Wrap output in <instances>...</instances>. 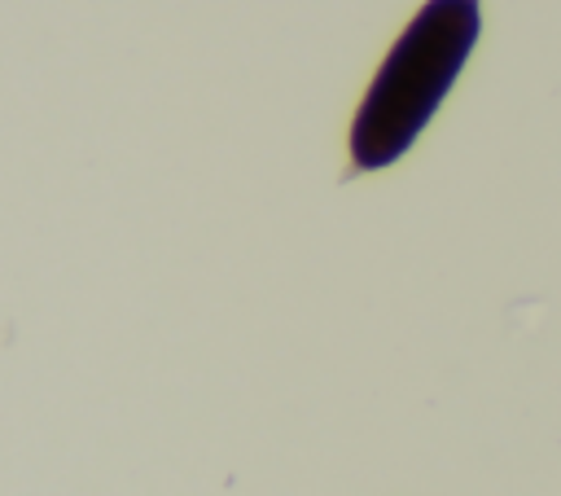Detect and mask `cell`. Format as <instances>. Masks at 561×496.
I'll return each mask as SVG.
<instances>
[{"mask_svg":"<svg viewBox=\"0 0 561 496\" xmlns=\"http://www.w3.org/2000/svg\"><path fill=\"white\" fill-rule=\"evenodd\" d=\"M482 31L478 0H425L381 57L355 119H351V171H381L399 162L425 132L456 75L465 70Z\"/></svg>","mask_w":561,"mask_h":496,"instance_id":"1","label":"cell"}]
</instances>
